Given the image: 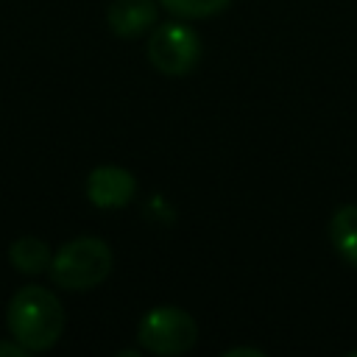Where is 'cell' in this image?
Masks as SVG:
<instances>
[{
	"mask_svg": "<svg viewBox=\"0 0 357 357\" xmlns=\"http://www.w3.org/2000/svg\"><path fill=\"white\" fill-rule=\"evenodd\" d=\"M6 326L25 351H47L64 332V307L56 293L28 284L11 296Z\"/></svg>",
	"mask_w": 357,
	"mask_h": 357,
	"instance_id": "1",
	"label": "cell"
},
{
	"mask_svg": "<svg viewBox=\"0 0 357 357\" xmlns=\"http://www.w3.org/2000/svg\"><path fill=\"white\" fill-rule=\"evenodd\" d=\"M112 248L100 237H75L50 259V279L61 290H92L112 273Z\"/></svg>",
	"mask_w": 357,
	"mask_h": 357,
	"instance_id": "2",
	"label": "cell"
},
{
	"mask_svg": "<svg viewBox=\"0 0 357 357\" xmlns=\"http://www.w3.org/2000/svg\"><path fill=\"white\" fill-rule=\"evenodd\" d=\"M198 340V324L190 312L178 307H153L142 315L137 326V343L162 357L184 354L195 346Z\"/></svg>",
	"mask_w": 357,
	"mask_h": 357,
	"instance_id": "3",
	"label": "cell"
},
{
	"mask_svg": "<svg viewBox=\"0 0 357 357\" xmlns=\"http://www.w3.org/2000/svg\"><path fill=\"white\" fill-rule=\"evenodd\" d=\"M201 59V36L184 22H162L148 39V61L162 75H187Z\"/></svg>",
	"mask_w": 357,
	"mask_h": 357,
	"instance_id": "4",
	"label": "cell"
},
{
	"mask_svg": "<svg viewBox=\"0 0 357 357\" xmlns=\"http://www.w3.org/2000/svg\"><path fill=\"white\" fill-rule=\"evenodd\" d=\"M137 192V181L126 167L100 165L86 178V198L98 209H123Z\"/></svg>",
	"mask_w": 357,
	"mask_h": 357,
	"instance_id": "5",
	"label": "cell"
},
{
	"mask_svg": "<svg viewBox=\"0 0 357 357\" xmlns=\"http://www.w3.org/2000/svg\"><path fill=\"white\" fill-rule=\"evenodd\" d=\"M156 0H114L106 11V22L114 36L137 39L156 25Z\"/></svg>",
	"mask_w": 357,
	"mask_h": 357,
	"instance_id": "6",
	"label": "cell"
},
{
	"mask_svg": "<svg viewBox=\"0 0 357 357\" xmlns=\"http://www.w3.org/2000/svg\"><path fill=\"white\" fill-rule=\"evenodd\" d=\"M329 237L343 262L357 268V204H343L329 223Z\"/></svg>",
	"mask_w": 357,
	"mask_h": 357,
	"instance_id": "7",
	"label": "cell"
},
{
	"mask_svg": "<svg viewBox=\"0 0 357 357\" xmlns=\"http://www.w3.org/2000/svg\"><path fill=\"white\" fill-rule=\"evenodd\" d=\"M8 259L11 265L20 271V273H28V276H36V273H45L50 268V248L45 240L39 237H20L11 243L8 248Z\"/></svg>",
	"mask_w": 357,
	"mask_h": 357,
	"instance_id": "8",
	"label": "cell"
},
{
	"mask_svg": "<svg viewBox=\"0 0 357 357\" xmlns=\"http://www.w3.org/2000/svg\"><path fill=\"white\" fill-rule=\"evenodd\" d=\"M159 3L178 20H204L220 14L231 0H159Z\"/></svg>",
	"mask_w": 357,
	"mask_h": 357,
	"instance_id": "9",
	"label": "cell"
},
{
	"mask_svg": "<svg viewBox=\"0 0 357 357\" xmlns=\"http://www.w3.org/2000/svg\"><path fill=\"white\" fill-rule=\"evenodd\" d=\"M0 354H3V357H25L28 351H25L17 340H14V343H11V340H0Z\"/></svg>",
	"mask_w": 357,
	"mask_h": 357,
	"instance_id": "10",
	"label": "cell"
},
{
	"mask_svg": "<svg viewBox=\"0 0 357 357\" xmlns=\"http://www.w3.org/2000/svg\"><path fill=\"white\" fill-rule=\"evenodd\" d=\"M226 357H240V354H251V357H262L265 351L262 349H251V346H237V349H229V351H223Z\"/></svg>",
	"mask_w": 357,
	"mask_h": 357,
	"instance_id": "11",
	"label": "cell"
}]
</instances>
